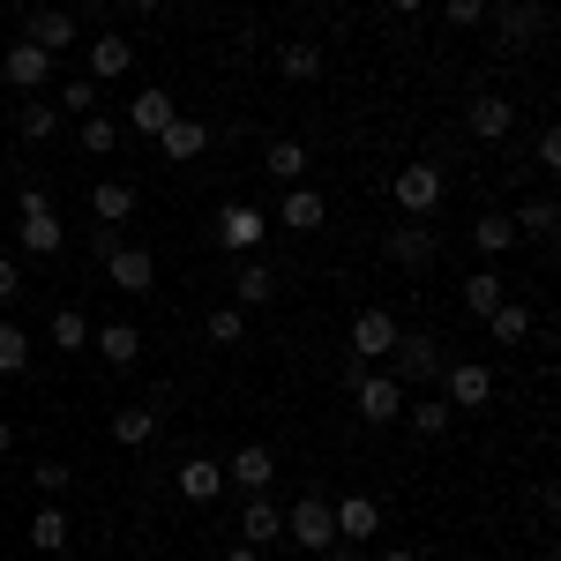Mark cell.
Masks as SVG:
<instances>
[{"mask_svg": "<svg viewBox=\"0 0 561 561\" xmlns=\"http://www.w3.org/2000/svg\"><path fill=\"white\" fill-rule=\"evenodd\" d=\"M285 539L307 547V554H330V547H337V517H330V502H322V494H300V502L285 510Z\"/></svg>", "mask_w": 561, "mask_h": 561, "instance_id": "obj_7", "label": "cell"}, {"mask_svg": "<svg viewBox=\"0 0 561 561\" xmlns=\"http://www.w3.org/2000/svg\"><path fill=\"white\" fill-rule=\"evenodd\" d=\"M105 285H113V293H158V255L121 240V248L105 255Z\"/></svg>", "mask_w": 561, "mask_h": 561, "instance_id": "obj_12", "label": "cell"}, {"mask_svg": "<svg viewBox=\"0 0 561 561\" xmlns=\"http://www.w3.org/2000/svg\"><path fill=\"white\" fill-rule=\"evenodd\" d=\"M442 15H449V31H479L486 23V0H442Z\"/></svg>", "mask_w": 561, "mask_h": 561, "instance_id": "obj_40", "label": "cell"}, {"mask_svg": "<svg viewBox=\"0 0 561 561\" xmlns=\"http://www.w3.org/2000/svg\"><path fill=\"white\" fill-rule=\"evenodd\" d=\"M128 8H135V15H158V8H165V0H128Z\"/></svg>", "mask_w": 561, "mask_h": 561, "instance_id": "obj_48", "label": "cell"}, {"mask_svg": "<svg viewBox=\"0 0 561 561\" xmlns=\"http://www.w3.org/2000/svg\"><path fill=\"white\" fill-rule=\"evenodd\" d=\"M15 128H23V142H31V150H38V142H53V135H60V105L31 98V105L15 113Z\"/></svg>", "mask_w": 561, "mask_h": 561, "instance_id": "obj_36", "label": "cell"}, {"mask_svg": "<svg viewBox=\"0 0 561 561\" xmlns=\"http://www.w3.org/2000/svg\"><path fill=\"white\" fill-rule=\"evenodd\" d=\"M90 345H98L105 367H135V359H142V330H135V322H98Z\"/></svg>", "mask_w": 561, "mask_h": 561, "instance_id": "obj_21", "label": "cell"}, {"mask_svg": "<svg viewBox=\"0 0 561 561\" xmlns=\"http://www.w3.org/2000/svg\"><path fill=\"white\" fill-rule=\"evenodd\" d=\"M539 173H561V135L539 128Z\"/></svg>", "mask_w": 561, "mask_h": 561, "instance_id": "obj_43", "label": "cell"}, {"mask_svg": "<svg viewBox=\"0 0 561 561\" xmlns=\"http://www.w3.org/2000/svg\"><path fill=\"white\" fill-rule=\"evenodd\" d=\"M486 15H494L502 53H539V38H547V8H539V0H494Z\"/></svg>", "mask_w": 561, "mask_h": 561, "instance_id": "obj_4", "label": "cell"}, {"mask_svg": "<svg viewBox=\"0 0 561 561\" xmlns=\"http://www.w3.org/2000/svg\"><path fill=\"white\" fill-rule=\"evenodd\" d=\"M90 217H98V225H128L135 217V187L128 180H98V187H90Z\"/></svg>", "mask_w": 561, "mask_h": 561, "instance_id": "obj_25", "label": "cell"}, {"mask_svg": "<svg viewBox=\"0 0 561 561\" xmlns=\"http://www.w3.org/2000/svg\"><path fill=\"white\" fill-rule=\"evenodd\" d=\"M8 449H15V427H8V420H0V457H8Z\"/></svg>", "mask_w": 561, "mask_h": 561, "instance_id": "obj_49", "label": "cell"}, {"mask_svg": "<svg viewBox=\"0 0 561 561\" xmlns=\"http://www.w3.org/2000/svg\"><path fill=\"white\" fill-rule=\"evenodd\" d=\"M203 150H210V128H203L195 113H173V128L158 135V158H165V165H187V158H203Z\"/></svg>", "mask_w": 561, "mask_h": 561, "instance_id": "obj_19", "label": "cell"}, {"mask_svg": "<svg viewBox=\"0 0 561 561\" xmlns=\"http://www.w3.org/2000/svg\"><path fill=\"white\" fill-rule=\"evenodd\" d=\"M479 322H486L494 345H524V337H531V307H524V300H502L494 314H479Z\"/></svg>", "mask_w": 561, "mask_h": 561, "instance_id": "obj_28", "label": "cell"}, {"mask_svg": "<svg viewBox=\"0 0 561 561\" xmlns=\"http://www.w3.org/2000/svg\"><path fill=\"white\" fill-rule=\"evenodd\" d=\"M0 225H8V210H0Z\"/></svg>", "mask_w": 561, "mask_h": 561, "instance_id": "obj_52", "label": "cell"}, {"mask_svg": "<svg viewBox=\"0 0 561 561\" xmlns=\"http://www.w3.org/2000/svg\"><path fill=\"white\" fill-rule=\"evenodd\" d=\"M322 217H330V203H322L314 187H293V195L277 203V217H270V225H285V232H322Z\"/></svg>", "mask_w": 561, "mask_h": 561, "instance_id": "obj_24", "label": "cell"}, {"mask_svg": "<svg viewBox=\"0 0 561 561\" xmlns=\"http://www.w3.org/2000/svg\"><path fill=\"white\" fill-rule=\"evenodd\" d=\"M158 427H165V404H158V397H150V404H121V412H113V442H121V449L158 442Z\"/></svg>", "mask_w": 561, "mask_h": 561, "instance_id": "obj_18", "label": "cell"}, {"mask_svg": "<svg viewBox=\"0 0 561 561\" xmlns=\"http://www.w3.org/2000/svg\"><path fill=\"white\" fill-rule=\"evenodd\" d=\"M15 240H23V255H31V262H53L60 248H68V225H60V210H53V195H45V187H31V195H23Z\"/></svg>", "mask_w": 561, "mask_h": 561, "instance_id": "obj_1", "label": "cell"}, {"mask_svg": "<svg viewBox=\"0 0 561 561\" xmlns=\"http://www.w3.org/2000/svg\"><path fill=\"white\" fill-rule=\"evenodd\" d=\"M397 382L404 389H427L442 382V367H449V352H442V337H427V330H397Z\"/></svg>", "mask_w": 561, "mask_h": 561, "instance_id": "obj_3", "label": "cell"}, {"mask_svg": "<svg viewBox=\"0 0 561 561\" xmlns=\"http://www.w3.org/2000/svg\"><path fill=\"white\" fill-rule=\"evenodd\" d=\"M389 195H397L404 217H434L442 210V165H427V158H420V165H397V173H389Z\"/></svg>", "mask_w": 561, "mask_h": 561, "instance_id": "obj_8", "label": "cell"}, {"mask_svg": "<svg viewBox=\"0 0 561 561\" xmlns=\"http://www.w3.org/2000/svg\"><path fill=\"white\" fill-rule=\"evenodd\" d=\"M225 479H232L240 494H270V486H277V449H270V442H240V449L225 457Z\"/></svg>", "mask_w": 561, "mask_h": 561, "instance_id": "obj_11", "label": "cell"}, {"mask_svg": "<svg viewBox=\"0 0 561 561\" xmlns=\"http://www.w3.org/2000/svg\"><path fill=\"white\" fill-rule=\"evenodd\" d=\"M404 420H412V434H420V442H442L457 412H449L442 397H404Z\"/></svg>", "mask_w": 561, "mask_h": 561, "instance_id": "obj_30", "label": "cell"}, {"mask_svg": "<svg viewBox=\"0 0 561 561\" xmlns=\"http://www.w3.org/2000/svg\"><path fill=\"white\" fill-rule=\"evenodd\" d=\"M502 300H510V277H502V270H472V277H465V307H472V314H494Z\"/></svg>", "mask_w": 561, "mask_h": 561, "instance_id": "obj_33", "label": "cell"}, {"mask_svg": "<svg viewBox=\"0 0 561 561\" xmlns=\"http://www.w3.org/2000/svg\"><path fill=\"white\" fill-rule=\"evenodd\" d=\"M31 472H38V494H60V486H68V465H60V457H38Z\"/></svg>", "mask_w": 561, "mask_h": 561, "instance_id": "obj_42", "label": "cell"}, {"mask_svg": "<svg viewBox=\"0 0 561 561\" xmlns=\"http://www.w3.org/2000/svg\"><path fill=\"white\" fill-rule=\"evenodd\" d=\"M0 76H8V90H23V98H45V83H53V53L45 45H8L0 53Z\"/></svg>", "mask_w": 561, "mask_h": 561, "instance_id": "obj_10", "label": "cell"}, {"mask_svg": "<svg viewBox=\"0 0 561 561\" xmlns=\"http://www.w3.org/2000/svg\"><path fill=\"white\" fill-rule=\"evenodd\" d=\"M442 404H449V412L494 404V367H486V359H449V367H442Z\"/></svg>", "mask_w": 561, "mask_h": 561, "instance_id": "obj_6", "label": "cell"}, {"mask_svg": "<svg viewBox=\"0 0 561 561\" xmlns=\"http://www.w3.org/2000/svg\"><path fill=\"white\" fill-rule=\"evenodd\" d=\"M113 248H121V225H98V232H90V255L105 262V255H113Z\"/></svg>", "mask_w": 561, "mask_h": 561, "instance_id": "obj_45", "label": "cell"}, {"mask_svg": "<svg viewBox=\"0 0 561 561\" xmlns=\"http://www.w3.org/2000/svg\"><path fill=\"white\" fill-rule=\"evenodd\" d=\"M210 345H248V307H232V300L210 307Z\"/></svg>", "mask_w": 561, "mask_h": 561, "instance_id": "obj_38", "label": "cell"}, {"mask_svg": "<svg viewBox=\"0 0 561 561\" xmlns=\"http://www.w3.org/2000/svg\"><path fill=\"white\" fill-rule=\"evenodd\" d=\"M173 113H180V98H173L165 83H150V90H135V98H128V128H135V135H150V142L173 128Z\"/></svg>", "mask_w": 561, "mask_h": 561, "instance_id": "obj_14", "label": "cell"}, {"mask_svg": "<svg viewBox=\"0 0 561 561\" xmlns=\"http://www.w3.org/2000/svg\"><path fill=\"white\" fill-rule=\"evenodd\" d=\"M210 232H217V248H225V255H255L262 232H270V210H255V203H217Z\"/></svg>", "mask_w": 561, "mask_h": 561, "instance_id": "obj_5", "label": "cell"}, {"mask_svg": "<svg viewBox=\"0 0 561 561\" xmlns=\"http://www.w3.org/2000/svg\"><path fill=\"white\" fill-rule=\"evenodd\" d=\"M345 345H352L359 367L389 359V352H397V314H389V307H359V314H352V330H345Z\"/></svg>", "mask_w": 561, "mask_h": 561, "instance_id": "obj_9", "label": "cell"}, {"mask_svg": "<svg viewBox=\"0 0 561 561\" xmlns=\"http://www.w3.org/2000/svg\"><path fill=\"white\" fill-rule=\"evenodd\" d=\"M45 345H53V352H90V314H83V307H53Z\"/></svg>", "mask_w": 561, "mask_h": 561, "instance_id": "obj_26", "label": "cell"}, {"mask_svg": "<svg viewBox=\"0 0 561 561\" xmlns=\"http://www.w3.org/2000/svg\"><path fill=\"white\" fill-rule=\"evenodd\" d=\"M382 255L397 262V270H427V262H434V232H427V225H389Z\"/></svg>", "mask_w": 561, "mask_h": 561, "instance_id": "obj_20", "label": "cell"}, {"mask_svg": "<svg viewBox=\"0 0 561 561\" xmlns=\"http://www.w3.org/2000/svg\"><path fill=\"white\" fill-rule=\"evenodd\" d=\"M270 300H277V270L240 255V270H232V307H270Z\"/></svg>", "mask_w": 561, "mask_h": 561, "instance_id": "obj_22", "label": "cell"}, {"mask_svg": "<svg viewBox=\"0 0 561 561\" xmlns=\"http://www.w3.org/2000/svg\"><path fill=\"white\" fill-rule=\"evenodd\" d=\"M382 8H397V15H420V8H427V0H382Z\"/></svg>", "mask_w": 561, "mask_h": 561, "instance_id": "obj_46", "label": "cell"}, {"mask_svg": "<svg viewBox=\"0 0 561 561\" xmlns=\"http://www.w3.org/2000/svg\"><path fill=\"white\" fill-rule=\"evenodd\" d=\"M277 539H285V510H277L270 494H248V502H240V547H262V554H270Z\"/></svg>", "mask_w": 561, "mask_h": 561, "instance_id": "obj_15", "label": "cell"}, {"mask_svg": "<svg viewBox=\"0 0 561 561\" xmlns=\"http://www.w3.org/2000/svg\"><path fill=\"white\" fill-rule=\"evenodd\" d=\"M345 397H352V412H359L367 427H397V420H404V397H412V389L397 382V375H375V367H359V382H352Z\"/></svg>", "mask_w": 561, "mask_h": 561, "instance_id": "obj_2", "label": "cell"}, {"mask_svg": "<svg viewBox=\"0 0 561 561\" xmlns=\"http://www.w3.org/2000/svg\"><path fill=\"white\" fill-rule=\"evenodd\" d=\"M23 38L45 45V53H60V45H76V15H68V8H31V15H23Z\"/></svg>", "mask_w": 561, "mask_h": 561, "instance_id": "obj_23", "label": "cell"}, {"mask_svg": "<svg viewBox=\"0 0 561 561\" xmlns=\"http://www.w3.org/2000/svg\"><path fill=\"white\" fill-rule=\"evenodd\" d=\"M510 225H517L524 240H554V225H561L554 195H531V203H517V217H510Z\"/></svg>", "mask_w": 561, "mask_h": 561, "instance_id": "obj_34", "label": "cell"}, {"mask_svg": "<svg viewBox=\"0 0 561 561\" xmlns=\"http://www.w3.org/2000/svg\"><path fill=\"white\" fill-rule=\"evenodd\" d=\"M262 173H270V180H293V187H300V180H307V142L277 135V142L262 150Z\"/></svg>", "mask_w": 561, "mask_h": 561, "instance_id": "obj_29", "label": "cell"}, {"mask_svg": "<svg viewBox=\"0 0 561 561\" xmlns=\"http://www.w3.org/2000/svg\"><path fill=\"white\" fill-rule=\"evenodd\" d=\"M330 517H337V547H352V539L382 531V502L375 494H345V502H330Z\"/></svg>", "mask_w": 561, "mask_h": 561, "instance_id": "obj_16", "label": "cell"}, {"mask_svg": "<svg viewBox=\"0 0 561 561\" xmlns=\"http://www.w3.org/2000/svg\"><path fill=\"white\" fill-rule=\"evenodd\" d=\"M83 150L90 158H105V150H121V121H113V113H105V105H98V113H83Z\"/></svg>", "mask_w": 561, "mask_h": 561, "instance_id": "obj_37", "label": "cell"}, {"mask_svg": "<svg viewBox=\"0 0 561 561\" xmlns=\"http://www.w3.org/2000/svg\"><path fill=\"white\" fill-rule=\"evenodd\" d=\"M15 293H23V262H8V255H0V307L15 300Z\"/></svg>", "mask_w": 561, "mask_h": 561, "instance_id": "obj_44", "label": "cell"}, {"mask_svg": "<svg viewBox=\"0 0 561 561\" xmlns=\"http://www.w3.org/2000/svg\"><path fill=\"white\" fill-rule=\"evenodd\" d=\"M60 105H68V113H98V83H90V76L60 83Z\"/></svg>", "mask_w": 561, "mask_h": 561, "instance_id": "obj_41", "label": "cell"}, {"mask_svg": "<svg viewBox=\"0 0 561 561\" xmlns=\"http://www.w3.org/2000/svg\"><path fill=\"white\" fill-rule=\"evenodd\" d=\"M68 510H53V502H38V517H31V554H60L68 547Z\"/></svg>", "mask_w": 561, "mask_h": 561, "instance_id": "obj_31", "label": "cell"}, {"mask_svg": "<svg viewBox=\"0 0 561 561\" xmlns=\"http://www.w3.org/2000/svg\"><path fill=\"white\" fill-rule=\"evenodd\" d=\"M486 8H494V0H486Z\"/></svg>", "mask_w": 561, "mask_h": 561, "instance_id": "obj_54", "label": "cell"}, {"mask_svg": "<svg viewBox=\"0 0 561 561\" xmlns=\"http://www.w3.org/2000/svg\"><path fill=\"white\" fill-rule=\"evenodd\" d=\"M173 479H180L187 502H217V494H225V465H210V457H187Z\"/></svg>", "mask_w": 561, "mask_h": 561, "instance_id": "obj_27", "label": "cell"}, {"mask_svg": "<svg viewBox=\"0 0 561 561\" xmlns=\"http://www.w3.org/2000/svg\"><path fill=\"white\" fill-rule=\"evenodd\" d=\"M38 561H53V554H38Z\"/></svg>", "mask_w": 561, "mask_h": 561, "instance_id": "obj_53", "label": "cell"}, {"mask_svg": "<svg viewBox=\"0 0 561 561\" xmlns=\"http://www.w3.org/2000/svg\"><path fill=\"white\" fill-rule=\"evenodd\" d=\"M472 240H479V255H510V248H517V225H510V210L472 217Z\"/></svg>", "mask_w": 561, "mask_h": 561, "instance_id": "obj_35", "label": "cell"}, {"mask_svg": "<svg viewBox=\"0 0 561 561\" xmlns=\"http://www.w3.org/2000/svg\"><path fill=\"white\" fill-rule=\"evenodd\" d=\"M23 367H31V330L0 322V375H23Z\"/></svg>", "mask_w": 561, "mask_h": 561, "instance_id": "obj_39", "label": "cell"}, {"mask_svg": "<svg viewBox=\"0 0 561 561\" xmlns=\"http://www.w3.org/2000/svg\"><path fill=\"white\" fill-rule=\"evenodd\" d=\"M465 128H472L479 142H510V135H517V105H510L502 90H479L472 105H465Z\"/></svg>", "mask_w": 561, "mask_h": 561, "instance_id": "obj_13", "label": "cell"}, {"mask_svg": "<svg viewBox=\"0 0 561 561\" xmlns=\"http://www.w3.org/2000/svg\"><path fill=\"white\" fill-rule=\"evenodd\" d=\"M382 561H420V554H412V547H389V554Z\"/></svg>", "mask_w": 561, "mask_h": 561, "instance_id": "obj_50", "label": "cell"}, {"mask_svg": "<svg viewBox=\"0 0 561 561\" xmlns=\"http://www.w3.org/2000/svg\"><path fill=\"white\" fill-rule=\"evenodd\" d=\"M322 561H359V554H352V547H330V554H322Z\"/></svg>", "mask_w": 561, "mask_h": 561, "instance_id": "obj_51", "label": "cell"}, {"mask_svg": "<svg viewBox=\"0 0 561 561\" xmlns=\"http://www.w3.org/2000/svg\"><path fill=\"white\" fill-rule=\"evenodd\" d=\"M83 53H90V83H121V76L135 68V45L121 38V31H98Z\"/></svg>", "mask_w": 561, "mask_h": 561, "instance_id": "obj_17", "label": "cell"}, {"mask_svg": "<svg viewBox=\"0 0 561 561\" xmlns=\"http://www.w3.org/2000/svg\"><path fill=\"white\" fill-rule=\"evenodd\" d=\"M277 76H285V83H314V76H322V45H307V38L277 45Z\"/></svg>", "mask_w": 561, "mask_h": 561, "instance_id": "obj_32", "label": "cell"}, {"mask_svg": "<svg viewBox=\"0 0 561 561\" xmlns=\"http://www.w3.org/2000/svg\"><path fill=\"white\" fill-rule=\"evenodd\" d=\"M225 561H262V547H232V554H225Z\"/></svg>", "mask_w": 561, "mask_h": 561, "instance_id": "obj_47", "label": "cell"}]
</instances>
